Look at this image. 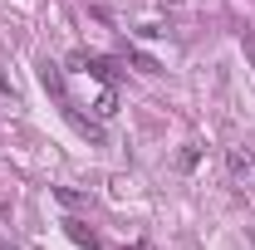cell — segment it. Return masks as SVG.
Segmentation results:
<instances>
[{"mask_svg": "<svg viewBox=\"0 0 255 250\" xmlns=\"http://www.w3.org/2000/svg\"><path fill=\"white\" fill-rule=\"evenodd\" d=\"M0 250H5V246H0Z\"/></svg>", "mask_w": 255, "mask_h": 250, "instance_id": "6", "label": "cell"}, {"mask_svg": "<svg viewBox=\"0 0 255 250\" xmlns=\"http://www.w3.org/2000/svg\"><path fill=\"white\" fill-rule=\"evenodd\" d=\"M69 236H74V241H79V246H89V250L98 246V241H94V231H89V226H84V221H69Z\"/></svg>", "mask_w": 255, "mask_h": 250, "instance_id": "2", "label": "cell"}, {"mask_svg": "<svg viewBox=\"0 0 255 250\" xmlns=\"http://www.w3.org/2000/svg\"><path fill=\"white\" fill-rule=\"evenodd\" d=\"M246 236H251V246H255V226H251V231H246Z\"/></svg>", "mask_w": 255, "mask_h": 250, "instance_id": "5", "label": "cell"}, {"mask_svg": "<svg viewBox=\"0 0 255 250\" xmlns=\"http://www.w3.org/2000/svg\"><path fill=\"white\" fill-rule=\"evenodd\" d=\"M0 94H10V98H15V84L5 79V69H0Z\"/></svg>", "mask_w": 255, "mask_h": 250, "instance_id": "4", "label": "cell"}, {"mask_svg": "<svg viewBox=\"0 0 255 250\" xmlns=\"http://www.w3.org/2000/svg\"><path fill=\"white\" fill-rule=\"evenodd\" d=\"M226 167L236 187H255V152L251 147H226Z\"/></svg>", "mask_w": 255, "mask_h": 250, "instance_id": "1", "label": "cell"}, {"mask_svg": "<svg viewBox=\"0 0 255 250\" xmlns=\"http://www.w3.org/2000/svg\"><path fill=\"white\" fill-rule=\"evenodd\" d=\"M241 44H246V54H251V69H255V34H241Z\"/></svg>", "mask_w": 255, "mask_h": 250, "instance_id": "3", "label": "cell"}]
</instances>
